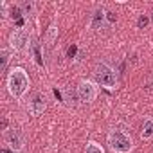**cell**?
Listing matches in <instances>:
<instances>
[{
  "mask_svg": "<svg viewBox=\"0 0 153 153\" xmlns=\"http://www.w3.org/2000/svg\"><path fill=\"white\" fill-rule=\"evenodd\" d=\"M29 87H31V79H29V74L25 72L24 67H15L7 74V92L16 101H20L27 94Z\"/></svg>",
  "mask_w": 153,
  "mask_h": 153,
  "instance_id": "cell-1",
  "label": "cell"
},
{
  "mask_svg": "<svg viewBox=\"0 0 153 153\" xmlns=\"http://www.w3.org/2000/svg\"><path fill=\"white\" fill-rule=\"evenodd\" d=\"M106 144L110 148L112 153H131L135 144L130 133H126L124 130L119 128H112L106 135Z\"/></svg>",
  "mask_w": 153,
  "mask_h": 153,
  "instance_id": "cell-2",
  "label": "cell"
},
{
  "mask_svg": "<svg viewBox=\"0 0 153 153\" xmlns=\"http://www.w3.org/2000/svg\"><path fill=\"white\" fill-rule=\"evenodd\" d=\"M94 78H96V83L106 90H114L119 83V78H117V72L105 61H99L96 63L94 67Z\"/></svg>",
  "mask_w": 153,
  "mask_h": 153,
  "instance_id": "cell-3",
  "label": "cell"
},
{
  "mask_svg": "<svg viewBox=\"0 0 153 153\" xmlns=\"http://www.w3.org/2000/svg\"><path fill=\"white\" fill-rule=\"evenodd\" d=\"M9 49L13 52H18V54H24L31 49V34L27 29L20 27V29H15L11 34H9Z\"/></svg>",
  "mask_w": 153,
  "mask_h": 153,
  "instance_id": "cell-4",
  "label": "cell"
},
{
  "mask_svg": "<svg viewBox=\"0 0 153 153\" xmlns=\"http://www.w3.org/2000/svg\"><path fill=\"white\" fill-rule=\"evenodd\" d=\"M76 94H78V99L79 103L83 105H92L96 99H97V94H99V88H97V83H94L92 79H81L76 87Z\"/></svg>",
  "mask_w": 153,
  "mask_h": 153,
  "instance_id": "cell-5",
  "label": "cell"
},
{
  "mask_svg": "<svg viewBox=\"0 0 153 153\" xmlns=\"http://www.w3.org/2000/svg\"><path fill=\"white\" fill-rule=\"evenodd\" d=\"M6 144L9 146V149L13 153H22L25 148V135L20 128H11L9 131H6Z\"/></svg>",
  "mask_w": 153,
  "mask_h": 153,
  "instance_id": "cell-6",
  "label": "cell"
},
{
  "mask_svg": "<svg viewBox=\"0 0 153 153\" xmlns=\"http://www.w3.org/2000/svg\"><path fill=\"white\" fill-rule=\"evenodd\" d=\"M47 110V99L42 92H33L27 99V112L34 117L42 115L43 112Z\"/></svg>",
  "mask_w": 153,
  "mask_h": 153,
  "instance_id": "cell-7",
  "label": "cell"
},
{
  "mask_svg": "<svg viewBox=\"0 0 153 153\" xmlns=\"http://www.w3.org/2000/svg\"><path fill=\"white\" fill-rule=\"evenodd\" d=\"M105 25H106V11H105V7H97V9L94 11V15H92L90 27L96 29V31H99V29L105 27Z\"/></svg>",
  "mask_w": 153,
  "mask_h": 153,
  "instance_id": "cell-8",
  "label": "cell"
},
{
  "mask_svg": "<svg viewBox=\"0 0 153 153\" xmlns=\"http://www.w3.org/2000/svg\"><path fill=\"white\" fill-rule=\"evenodd\" d=\"M140 139L142 140H151L153 139V117H146L140 128Z\"/></svg>",
  "mask_w": 153,
  "mask_h": 153,
  "instance_id": "cell-9",
  "label": "cell"
},
{
  "mask_svg": "<svg viewBox=\"0 0 153 153\" xmlns=\"http://www.w3.org/2000/svg\"><path fill=\"white\" fill-rule=\"evenodd\" d=\"M56 38H58V27H56V24H52V25L49 27L47 34H45V43H43V47H45V51H47V52L52 49V45H54Z\"/></svg>",
  "mask_w": 153,
  "mask_h": 153,
  "instance_id": "cell-10",
  "label": "cell"
},
{
  "mask_svg": "<svg viewBox=\"0 0 153 153\" xmlns=\"http://www.w3.org/2000/svg\"><path fill=\"white\" fill-rule=\"evenodd\" d=\"M85 153H105V148L101 144H97L96 140H88L85 146Z\"/></svg>",
  "mask_w": 153,
  "mask_h": 153,
  "instance_id": "cell-11",
  "label": "cell"
},
{
  "mask_svg": "<svg viewBox=\"0 0 153 153\" xmlns=\"http://www.w3.org/2000/svg\"><path fill=\"white\" fill-rule=\"evenodd\" d=\"M0 56H2V63H0V68H2V72H6L7 70V65H9V59H11V52H9V49H2L0 51Z\"/></svg>",
  "mask_w": 153,
  "mask_h": 153,
  "instance_id": "cell-12",
  "label": "cell"
},
{
  "mask_svg": "<svg viewBox=\"0 0 153 153\" xmlns=\"http://www.w3.org/2000/svg\"><path fill=\"white\" fill-rule=\"evenodd\" d=\"M20 7H22L24 16H31V15H34L36 4H33V2H24V4H20Z\"/></svg>",
  "mask_w": 153,
  "mask_h": 153,
  "instance_id": "cell-13",
  "label": "cell"
},
{
  "mask_svg": "<svg viewBox=\"0 0 153 153\" xmlns=\"http://www.w3.org/2000/svg\"><path fill=\"white\" fill-rule=\"evenodd\" d=\"M148 24H149V18H148L146 15H140L139 20H137V27H139V29H144Z\"/></svg>",
  "mask_w": 153,
  "mask_h": 153,
  "instance_id": "cell-14",
  "label": "cell"
},
{
  "mask_svg": "<svg viewBox=\"0 0 153 153\" xmlns=\"http://www.w3.org/2000/svg\"><path fill=\"white\" fill-rule=\"evenodd\" d=\"M148 85H149V88L153 90V76H151V79H149V83H148Z\"/></svg>",
  "mask_w": 153,
  "mask_h": 153,
  "instance_id": "cell-15",
  "label": "cell"
}]
</instances>
